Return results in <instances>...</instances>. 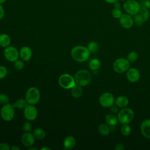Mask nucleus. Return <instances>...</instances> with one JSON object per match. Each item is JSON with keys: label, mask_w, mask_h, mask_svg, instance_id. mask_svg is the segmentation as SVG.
Masks as SVG:
<instances>
[{"label": "nucleus", "mask_w": 150, "mask_h": 150, "mask_svg": "<svg viewBox=\"0 0 150 150\" xmlns=\"http://www.w3.org/2000/svg\"><path fill=\"white\" fill-rule=\"evenodd\" d=\"M71 57L77 62H84L88 60L90 56V52L87 47L84 46H76L71 50Z\"/></svg>", "instance_id": "f257e3e1"}, {"label": "nucleus", "mask_w": 150, "mask_h": 150, "mask_svg": "<svg viewBox=\"0 0 150 150\" xmlns=\"http://www.w3.org/2000/svg\"><path fill=\"white\" fill-rule=\"evenodd\" d=\"M74 77L76 84L81 87H85L89 84L92 79L91 73L86 69L78 70L76 73Z\"/></svg>", "instance_id": "f03ea898"}, {"label": "nucleus", "mask_w": 150, "mask_h": 150, "mask_svg": "<svg viewBox=\"0 0 150 150\" xmlns=\"http://www.w3.org/2000/svg\"><path fill=\"white\" fill-rule=\"evenodd\" d=\"M134 112L129 108H122L117 113L118 122L121 124H129L134 118Z\"/></svg>", "instance_id": "7ed1b4c3"}, {"label": "nucleus", "mask_w": 150, "mask_h": 150, "mask_svg": "<svg viewBox=\"0 0 150 150\" xmlns=\"http://www.w3.org/2000/svg\"><path fill=\"white\" fill-rule=\"evenodd\" d=\"M131 63L127 58L120 57L117 59L113 63L112 68L117 73H123L130 68Z\"/></svg>", "instance_id": "20e7f679"}, {"label": "nucleus", "mask_w": 150, "mask_h": 150, "mask_svg": "<svg viewBox=\"0 0 150 150\" xmlns=\"http://www.w3.org/2000/svg\"><path fill=\"white\" fill-rule=\"evenodd\" d=\"M124 11L131 16H134L139 12L141 6L139 2L136 0H127L122 4Z\"/></svg>", "instance_id": "39448f33"}, {"label": "nucleus", "mask_w": 150, "mask_h": 150, "mask_svg": "<svg viewBox=\"0 0 150 150\" xmlns=\"http://www.w3.org/2000/svg\"><path fill=\"white\" fill-rule=\"evenodd\" d=\"M40 93L39 90L35 87H29L25 94V100L28 104L35 105L40 100Z\"/></svg>", "instance_id": "423d86ee"}, {"label": "nucleus", "mask_w": 150, "mask_h": 150, "mask_svg": "<svg viewBox=\"0 0 150 150\" xmlns=\"http://www.w3.org/2000/svg\"><path fill=\"white\" fill-rule=\"evenodd\" d=\"M15 108L13 104L9 103L3 105L0 111L2 118L5 121H11L13 120L15 116Z\"/></svg>", "instance_id": "0eeeda50"}, {"label": "nucleus", "mask_w": 150, "mask_h": 150, "mask_svg": "<svg viewBox=\"0 0 150 150\" xmlns=\"http://www.w3.org/2000/svg\"><path fill=\"white\" fill-rule=\"evenodd\" d=\"M58 81L59 85L64 89H71L76 84L74 77L71 74L67 73L60 75L59 77Z\"/></svg>", "instance_id": "6e6552de"}, {"label": "nucleus", "mask_w": 150, "mask_h": 150, "mask_svg": "<svg viewBox=\"0 0 150 150\" xmlns=\"http://www.w3.org/2000/svg\"><path fill=\"white\" fill-rule=\"evenodd\" d=\"M115 98L114 95L110 92H105L102 93L99 98L100 104L105 108H110L115 104Z\"/></svg>", "instance_id": "1a4fd4ad"}, {"label": "nucleus", "mask_w": 150, "mask_h": 150, "mask_svg": "<svg viewBox=\"0 0 150 150\" xmlns=\"http://www.w3.org/2000/svg\"><path fill=\"white\" fill-rule=\"evenodd\" d=\"M4 55L5 59L10 62H14L18 59L19 56V51L16 47L12 46H9L5 48Z\"/></svg>", "instance_id": "9d476101"}, {"label": "nucleus", "mask_w": 150, "mask_h": 150, "mask_svg": "<svg viewBox=\"0 0 150 150\" xmlns=\"http://www.w3.org/2000/svg\"><path fill=\"white\" fill-rule=\"evenodd\" d=\"M25 118L28 121H33L38 116V110L34 105L28 104L23 109Z\"/></svg>", "instance_id": "9b49d317"}, {"label": "nucleus", "mask_w": 150, "mask_h": 150, "mask_svg": "<svg viewBox=\"0 0 150 150\" xmlns=\"http://www.w3.org/2000/svg\"><path fill=\"white\" fill-rule=\"evenodd\" d=\"M120 25L124 29H128L134 25V19L132 16L128 13H123L119 19Z\"/></svg>", "instance_id": "f8f14e48"}, {"label": "nucleus", "mask_w": 150, "mask_h": 150, "mask_svg": "<svg viewBox=\"0 0 150 150\" xmlns=\"http://www.w3.org/2000/svg\"><path fill=\"white\" fill-rule=\"evenodd\" d=\"M139 71L135 67H130L126 71V77L131 83H136L140 79Z\"/></svg>", "instance_id": "ddd939ff"}, {"label": "nucleus", "mask_w": 150, "mask_h": 150, "mask_svg": "<svg viewBox=\"0 0 150 150\" xmlns=\"http://www.w3.org/2000/svg\"><path fill=\"white\" fill-rule=\"evenodd\" d=\"M140 131L144 138L150 139V118L146 119L141 122Z\"/></svg>", "instance_id": "4468645a"}, {"label": "nucleus", "mask_w": 150, "mask_h": 150, "mask_svg": "<svg viewBox=\"0 0 150 150\" xmlns=\"http://www.w3.org/2000/svg\"><path fill=\"white\" fill-rule=\"evenodd\" d=\"M35 138L30 132H25L21 137V142L25 146L30 147L35 144Z\"/></svg>", "instance_id": "2eb2a0df"}, {"label": "nucleus", "mask_w": 150, "mask_h": 150, "mask_svg": "<svg viewBox=\"0 0 150 150\" xmlns=\"http://www.w3.org/2000/svg\"><path fill=\"white\" fill-rule=\"evenodd\" d=\"M19 57L23 61L28 62L32 58V51L29 47L25 46L21 48L19 51Z\"/></svg>", "instance_id": "dca6fc26"}, {"label": "nucleus", "mask_w": 150, "mask_h": 150, "mask_svg": "<svg viewBox=\"0 0 150 150\" xmlns=\"http://www.w3.org/2000/svg\"><path fill=\"white\" fill-rule=\"evenodd\" d=\"M63 146L66 149H73L76 145V139L73 136L66 137L63 140Z\"/></svg>", "instance_id": "f3484780"}, {"label": "nucleus", "mask_w": 150, "mask_h": 150, "mask_svg": "<svg viewBox=\"0 0 150 150\" xmlns=\"http://www.w3.org/2000/svg\"><path fill=\"white\" fill-rule=\"evenodd\" d=\"M129 104V100L128 97L124 96H120L115 99V104L117 105L118 108H125L128 106Z\"/></svg>", "instance_id": "a211bd4d"}, {"label": "nucleus", "mask_w": 150, "mask_h": 150, "mask_svg": "<svg viewBox=\"0 0 150 150\" xmlns=\"http://www.w3.org/2000/svg\"><path fill=\"white\" fill-rule=\"evenodd\" d=\"M105 121L107 124L111 127L115 126L118 122L117 116L115 115V114L112 113L107 114L105 115Z\"/></svg>", "instance_id": "6ab92c4d"}, {"label": "nucleus", "mask_w": 150, "mask_h": 150, "mask_svg": "<svg viewBox=\"0 0 150 150\" xmlns=\"http://www.w3.org/2000/svg\"><path fill=\"white\" fill-rule=\"evenodd\" d=\"M83 93V87L79 85L76 84L74 86H73L71 88V94L75 98H80L82 96Z\"/></svg>", "instance_id": "aec40b11"}, {"label": "nucleus", "mask_w": 150, "mask_h": 150, "mask_svg": "<svg viewBox=\"0 0 150 150\" xmlns=\"http://www.w3.org/2000/svg\"><path fill=\"white\" fill-rule=\"evenodd\" d=\"M98 131L100 134L103 137L108 136L110 133V128L106 123H101L98 127Z\"/></svg>", "instance_id": "412c9836"}, {"label": "nucleus", "mask_w": 150, "mask_h": 150, "mask_svg": "<svg viewBox=\"0 0 150 150\" xmlns=\"http://www.w3.org/2000/svg\"><path fill=\"white\" fill-rule=\"evenodd\" d=\"M11 39L10 36L6 33L0 35V46L2 47H6L11 44Z\"/></svg>", "instance_id": "4be33fe9"}, {"label": "nucleus", "mask_w": 150, "mask_h": 150, "mask_svg": "<svg viewBox=\"0 0 150 150\" xmlns=\"http://www.w3.org/2000/svg\"><path fill=\"white\" fill-rule=\"evenodd\" d=\"M101 61L97 58H94L90 60L88 63V67L91 70H97L101 67Z\"/></svg>", "instance_id": "5701e85b"}, {"label": "nucleus", "mask_w": 150, "mask_h": 150, "mask_svg": "<svg viewBox=\"0 0 150 150\" xmlns=\"http://www.w3.org/2000/svg\"><path fill=\"white\" fill-rule=\"evenodd\" d=\"M32 134L34 135L35 138L39 140H42L44 139L46 137V132L45 130L39 128L35 129Z\"/></svg>", "instance_id": "b1692460"}, {"label": "nucleus", "mask_w": 150, "mask_h": 150, "mask_svg": "<svg viewBox=\"0 0 150 150\" xmlns=\"http://www.w3.org/2000/svg\"><path fill=\"white\" fill-rule=\"evenodd\" d=\"M138 14L140 15V16L142 18L143 21L145 22H146L149 17H150V12H149V9L148 8L143 6L141 7L139 12H138Z\"/></svg>", "instance_id": "393cba45"}, {"label": "nucleus", "mask_w": 150, "mask_h": 150, "mask_svg": "<svg viewBox=\"0 0 150 150\" xmlns=\"http://www.w3.org/2000/svg\"><path fill=\"white\" fill-rule=\"evenodd\" d=\"M15 108H17L18 109H24L25 107L28 104L26 100L23 98H19L16 102L12 104Z\"/></svg>", "instance_id": "a878e982"}, {"label": "nucleus", "mask_w": 150, "mask_h": 150, "mask_svg": "<svg viewBox=\"0 0 150 150\" xmlns=\"http://www.w3.org/2000/svg\"><path fill=\"white\" fill-rule=\"evenodd\" d=\"M121 133L124 137L129 136L131 133V128L130 125L128 124H122L121 127Z\"/></svg>", "instance_id": "bb28decb"}, {"label": "nucleus", "mask_w": 150, "mask_h": 150, "mask_svg": "<svg viewBox=\"0 0 150 150\" xmlns=\"http://www.w3.org/2000/svg\"><path fill=\"white\" fill-rule=\"evenodd\" d=\"M98 44L96 41H91L87 45V49L90 53H96L98 49Z\"/></svg>", "instance_id": "cd10ccee"}, {"label": "nucleus", "mask_w": 150, "mask_h": 150, "mask_svg": "<svg viewBox=\"0 0 150 150\" xmlns=\"http://www.w3.org/2000/svg\"><path fill=\"white\" fill-rule=\"evenodd\" d=\"M126 58L130 63H134L137 60L138 58V54L136 52L131 51L127 54Z\"/></svg>", "instance_id": "c85d7f7f"}, {"label": "nucleus", "mask_w": 150, "mask_h": 150, "mask_svg": "<svg viewBox=\"0 0 150 150\" xmlns=\"http://www.w3.org/2000/svg\"><path fill=\"white\" fill-rule=\"evenodd\" d=\"M133 19H134V23L138 26H142L144 23V21H143L142 18L140 16V15L138 13L133 16Z\"/></svg>", "instance_id": "c756f323"}, {"label": "nucleus", "mask_w": 150, "mask_h": 150, "mask_svg": "<svg viewBox=\"0 0 150 150\" xmlns=\"http://www.w3.org/2000/svg\"><path fill=\"white\" fill-rule=\"evenodd\" d=\"M122 14H123V13H122L121 9L114 8L111 11V15H112V17L115 19H120Z\"/></svg>", "instance_id": "7c9ffc66"}, {"label": "nucleus", "mask_w": 150, "mask_h": 150, "mask_svg": "<svg viewBox=\"0 0 150 150\" xmlns=\"http://www.w3.org/2000/svg\"><path fill=\"white\" fill-rule=\"evenodd\" d=\"M13 66H14V67L15 69H16L18 70H21L23 69L25 64L22 59L21 60L18 59L13 62Z\"/></svg>", "instance_id": "2f4dec72"}, {"label": "nucleus", "mask_w": 150, "mask_h": 150, "mask_svg": "<svg viewBox=\"0 0 150 150\" xmlns=\"http://www.w3.org/2000/svg\"><path fill=\"white\" fill-rule=\"evenodd\" d=\"M9 98L7 95L3 93L0 94V104L5 105L6 104L9 103Z\"/></svg>", "instance_id": "473e14b6"}, {"label": "nucleus", "mask_w": 150, "mask_h": 150, "mask_svg": "<svg viewBox=\"0 0 150 150\" xmlns=\"http://www.w3.org/2000/svg\"><path fill=\"white\" fill-rule=\"evenodd\" d=\"M32 129V125L29 122H25L22 125V129L25 132H30Z\"/></svg>", "instance_id": "72a5a7b5"}, {"label": "nucleus", "mask_w": 150, "mask_h": 150, "mask_svg": "<svg viewBox=\"0 0 150 150\" xmlns=\"http://www.w3.org/2000/svg\"><path fill=\"white\" fill-rule=\"evenodd\" d=\"M8 70L4 66H0V79H4L7 75Z\"/></svg>", "instance_id": "f704fd0d"}, {"label": "nucleus", "mask_w": 150, "mask_h": 150, "mask_svg": "<svg viewBox=\"0 0 150 150\" xmlns=\"http://www.w3.org/2000/svg\"><path fill=\"white\" fill-rule=\"evenodd\" d=\"M110 110L111 113L116 114L118 112V107L114 104L110 107Z\"/></svg>", "instance_id": "c9c22d12"}, {"label": "nucleus", "mask_w": 150, "mask_h": 150, "mask_svg": "<svg viewBox=\"0 0 150 150\" xmlns=\"http://www.w3.org/2000/svg\"><path fill=\"white\" fill-rule=\"evenodd\" d=\"M11 149L10 145L7 143H0V150H9Z\"/></svg>", "instance_id": "e433bc0d"}, {"label": "nucleus", "mask_w": 150, "mask_h": 150, "mask_svg": "<svg viewBox=\"0 0 150 150\" xmlns=\"http://www.w3.org/2000/svg\"><path fill=\"white\" fill-rule=\"evenodd\" d=\"M125 146L123 144L121 143H118L115 146H114V149L115 150H124L125 149Z\"/></svg>", "instance_id": "4c0bfd02"}, {"label": "nucleus", "mask_w": 150, "mask_h": 150, "mask_svg": "<svg viewBox=\"0 0 150 150\" xmlns=\"http://www.w3.org/2000/svg\"><path fill=\"white\" fill-rule=\"evenodd\" d=\"M5 16V9L2 4H0V21L3 19Z\"/></svg>", "instance_id": "58836bf2"}, {"label": "nucleus", "mask_w": 150, "mask_h": 150, "mask_svg": "<svg viewBox=\"0 0 150 150\" xmlns=\"http://www.w3.org/2000/svg\"><path fill=\"white\" fill-rule=\"evenodd\" d=\"M122 5L120 2H119L118 1L115 2L113 4V6H114V8H115V9H121V7H122Z\"/></svg>", "instance_id": "ea45409f"}, {"label": "nucleus", "mask_w": 150, "mask_h": 150, "mask_svg": "<svg viewBox=\"0 0 150 150\" xmlns=\"http://www.w3.org/2000/svg\"><path fill=\"white\" fill-rule=\"evenodd\" d=\"M144 6L150 9V0H145L144 3Z\"/></svg>", "instance_id": "a19ab883"}, {"label": "nucleus", "mask_w": 150, "mask_h": 150, "mask_svg": "<svg viewBox=\"0 0 150 150\" xmlns=\"http://www.w3.org/2000/svg\"><path fill=\"white\" fill-rule=\"evenodd\" d=\"M105 2L110 4H113L114 3L118 1V0H104Z\"/></svg>", "instance_id": "79ce46f5"}, {"label": "nucleus", "mask_w": 150, "mask_h": 150, "mask_svg": "<svg viewBox=\"0 0 150 150\" xmlns=\"http://www.w3.org/2000/svg\"><path fill=\"white\" fill-rule=\"evenodd\" d=\"M11 149H12V150H19L20 148L19 147H18L17 146L13 145L11 147Z\"/></svg>", "instance_id": "37998d69"}, {"label": "nucleus", "mask_w": 150, "mask_h": 150, "mask_svg": "<svg viewBox=\"0 0 150 150\" xmlns=\"http://www.w3.org/2000/svg\"><path fill=\"white\" fill-rule=\"evenodd\" d=\"M50 149H51L50 148H49V147H46V146L43 147V148H41V150H50Z\"/></svg>", "instance_id": "c03bdc74"}, {"label": "nucleus", "mask_w": 150, "mask_h": 150, "mask_svg": "<svg viewBox=\"0 0 150 150\" xmlns=\"http://www.w3.org/2000/svg\"><path fill=\"white\" fill-rule=\"evenodd\" d=\"M6 1V0H0V4H3Z\"/></svg>", "instance_id": "a18cd8bd"}, {"label": "nucleus", "mask_w": 150, "mask_h": 150, "mask_svg": "<svg viewBox=\"0 0 150 150\" xmlns=\"http://www.w3.org/2000/svg\"><path fill=\"white\" fill-rule=\"evenodd\" d=\"M120 1H122V2H124V1H127V0H120Z\"/></svg>", "instance_id": "49530a36"}]
</instances>
